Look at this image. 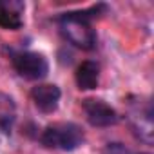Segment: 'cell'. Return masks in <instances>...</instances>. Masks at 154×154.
<instances>
[{
    "label": "cell",
    "mask_w": 154,
    "mask_h": 154,
    "mask_svg": "<svg viewBox=\"0 0 154 154\" xmlns=\"http://www.w3.org/2000/svg\"><path fill=\"white\" fill-rule=\"evenodd\" d=\"M103 6H93L89 9H78V11H67L62 13L56 18L60 35L63 40H67L71 45L91 51L96 47V31L91 26V20L98 15V9Z\"/></svg>",
    "instance_id": "obj_1"
},
{
    "label": "cell",
    "mask_w": 154,
    "mask_h": 154,
    "mask_svg": "<svg viewBox=\"0 0 154 154\" xmlns=\"http://www.w3.org/2000/svg\"><path fill=\"white\" fill-rule=\"evenodd\" d=\"M85 141V134L80 125L72 122H60L47 125L40 134V143L45 149L62 150V152H72L78 147H82Z\"/></svg>",
    "instance_id": "obj_2"
},
{
    "label": "cell",
    "mask_w": 154,
    "mask_h": 154,
    "mask_svg": "<svg viewBox=\"0 0 154 154\" xmlns=\"http://www.w3.org/2000/svg\"><path fill=\"white\" fill-rule=\"evenodd\" d=\"M13 69L22 76L24 80L40 82L49 74V62L44 54L35 51H17L11 53Z\"/></svg>",
    "instance_id": "obj_3"
},
{
    "label": "cell",
    "mask_w": 154,
    "mask_h": 154,
    "mask_svg": "<svg viewBox=\"0 0 154 154\" xmlns=\"http://www.w3.org/2000/svg\"><path fill=\"white\" fill-rule=\"evenodd\" d=\"M82 109L85 114V120L93 127H111L120 122V114L116 112L114 107H111L107 102L98 100V98H85L82 102Z\"/></svg>",
    "instance_id": "obj_4"
},
{
    "label": "cell",
    "mask_w": 154,
    "mask_h": 154,
    "mask_svg": "<svg viewBox=\"0 0 154 154\" xmlns=\"http://www.w3.org/2000/svg\"><path fill=\"white\" fill-rule=\"evenodd\" d=\"M60 98H62V91L54 84H40L31 89V100L35 107L44 114L54 112L60 105Z\"/></svg>",
    "instance_id": "obj_5"
},
{
    "label": "cell",
    "mask_w": 154,
    "mask_h": 154,
    "mask_svg": "<svg viewBox=\"0 0 154 154\" xmlns=\"http://www.w3.org/2000/svg\"><path fill=\"white\" fill-rule=\"evenodd\" d=\"M26 4L20 0H0V27L17 31L24 26Z\"/></svg>",
    "instance_id": "obj_6"
},
{
    "label": "cell",
    "mask_w": 154,
    "mask_h": 154,
    "mask_svg": "<svg viewBox=\"0 0 154 154\" xmlns=\"http://www.w3.org/2000/svg\"><path fill=\"white\" fill-rule=\"evenodd\" d=\"M76 85L80 91H93L98 87L100 82V65L94 60H84L74 74Z\"/></svg>",
    "instance_id": "obj_7"
},
{
    "label": "cell",
    "mask_w": 154,
    "mask_h": 154,
    "mask_svg": "<svg viewBox=\"0 0 154 154\" xmlns=\"http://www.w3.org/2000/svg\"><path fill=\"white\" fill-rule=\"evenodd\" d=\"M136 122H134V131L138 132L140 140L145 143L152 141V107L150 102H140V109L136 112Z\"/></svg>",
    "instance_id": "obj_8"
},
{
    "label": "cell",
    "mask_w": 154,
    "mask_h": 154,
    "mask_svg": "<svg viewBox=\"0 0 154 154\" xmlns=\"http://www.w3.org/2000/svg\"><path fill=\"white\" fill-rule=\"evenodd\" d=\"M102 154H150V152H136L129 147H125L123 143H118V141H112V143H107L102 150Z\"/></svg>",
    "instance_id": "obj_9"
}]
</instances>
